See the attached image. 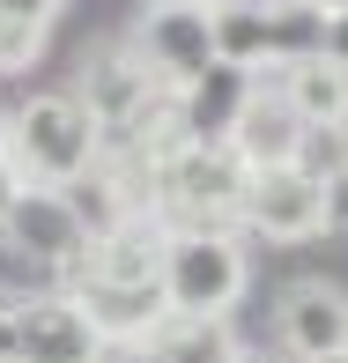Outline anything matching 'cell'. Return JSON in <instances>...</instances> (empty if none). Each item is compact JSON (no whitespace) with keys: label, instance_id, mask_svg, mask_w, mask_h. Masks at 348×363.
I'll use <instances>...</instances> for the list:
<instances>
[{"label":"cell","instance_id":"obj_1","mask_svg":"<svg viewBox=\"0 0 348 363\" xmlns=\"http://www.w3.org/2000/svg\"><path fill=\"white\" fill-rule=\"evenodd\" d=\"M0 156L23 193H67L96 171V126L74 89H30L15 111H0Z\"/></svg>","mask_w":348,"mask_h":363},{"label":"cell","instance_id":"obj_2","mask_svg":"<svg viewBox=\"0 0 348 363\" xmlns=\"http://www.w3.org/2000/svg\"><path fill=\"white\" fill-rule=\"evenodd\" d=\"M252 289V252H245L237 230H171L156 267V296L163 319L186 326H230V311Z\"/></svg>","mask_w":348,"mask_h":363},{"label":"cell","instance_id":"obj_3","mask_svg":"<svg viewBox=\"0 0 348 363\" xmlns=\"http://www.w3.org/2000/svg\"><path fill=\"white\" fill-rule=\"evenodd\" d=\"M126 52H134V67L148 82H163V89H186V82H201L215 67V23H208V0H141V15L126 23Z\"/></svg>","mask_w":348,"mask_h":363},{"label":"cell","instance_id":"obj_4","mask_svg":"<svg viewBox=\"0 0 348 363\" xmlns=\"http://www.w3.org/2000/svg\"><path fill=\"white\" fill-rule=\"evenodd\" d=\"M237 238H267V245H311L326 238V201H319V178L289 171H252L245 178V201H237Z\"/></svg>","mask_w":348,"mask_h":363},{"label":"cell","instance_id":"obj_5","mask_svg":"<svg viewBox=\"0 0 348 363\" xmlns=\"http://www.w3.org/2000/svg\"><path fill=\"white\" fill-rule=\"evenodd\" d=\"M274 341L289 349V363H326L348 356V289L326 274H296L274 296Z\"/></svg>","mask_w":348,"mask_h":363},{"label":"cell","instance_id":"obj_6","mask_svg":"<svg viewBox=\"0 0 348 363\" xmlns=\"http://www.w3.org/2000/svg\"><path fill=\"white\" fill-rule=\"evenodd\" d=\"M163 245H171V230L148 216V208H134V216H119L104 238L82 245V267H74L67 289H156Z\"/></svg>","mask_w":348,"mask_h":363},{"label":"cell","instance_id":"obj_7","mask_svg":"<svg viewBox=\"0 0 348 363\" xmlns=\"http://www.w3.org/2000/svg\"><path fill=\"white\" fill-rule=\"evenodd\" d=\"M15 363H104V334L82 319L74 296H23L15 304Z\"/></svg>","mask_w":348,"mask_h":363},{"label":"cell","instance_id":"obj_8","mask_svg":"<svg viewBox=\"0 0 348 363\" xmlns=\"http://www.w3.org/2000/svg\"><path fill=\"white\" fill-rule=\"evenodd\" d=\"M252 82H259V74H237V67H223V60H215L201 82H186V89L171 96L178 141H186V148H223L230 126H237V111L252 104Z\"/></svg>","mask_w":348,"mask_h":363},{"label":"cell","instance_id":"obj_9","mask_svg":"<svg viewBox=\"0 0 348 363\" xmlns=\"http://www.w3.org/2000/svg\"><path fill=\"white\" fill-rule=\"evenodd\" d=\"M223 148L245 163V178H252V171H289V163H296V148H304V126L289 119V104L274 96V82H267V74L252 82V104L237 111V126H230V141H223Z\"/></svg>","mask_w":348,"mask_h":363},{"label":"cell","instance_id":"obj_10","mask_svg":"<svg viewBox=\"0 0 348 363\" xmlns=\"http://www.w3.org/2000/svg\"><path fill=\"white\" fill-rule=\"evenodd\" d=\"M274 96L289 104V119L304 126V134H334V126L348 119V74L334 67V60H289V67H274Z\"/></svg>","mask_w":348,"mask_h":363},{"label":"cell","instance_id":"obj_11","mask_svg":"<svg viewBox=\"0 0 348 363\" xmlns=\"http://www.w3.org/2000/svg\"><path fill=\"white\" fill-rule=\"evenodd\" d=\"M148 363H245V341L230 326H186V319H163L141 334Z\"/></svg>","mask_w":348,"mask_h":363},{"label":"cell","instance_id":"obj_12","mask_svg":"<svg viewBox=\"0 0 348 363\" xmlns=\"http://www.w3.org/2000/svg\"><path fill=\"white\" fill-rule=\"evenodd\" d=\"M319 30H326V15H311L304 0H274V8H267V52H274V67L311 60V52H319Z\"/></svg>","mask_w":348,"mask_h":363},{"label":"cell","instance_id":"obj_13","mask_svg":"<svg viewBox=\"0 0 348 363\" xmlns=\"http://www.w3.org/2000/svg\"><path fill=\"white\" fill-rule=\"evenodd\" d=\"M52 30H0V74H30Z\"/></svg>","mask_w":348,"mask_h":363},{"label":"cell","instance_id":"obj_14","mask_svg":"<svg viewBox=\"0 0 348 363\" xmlns=\"http://www.w3.org/2000/svg\"><path fill=\"white\" fill-rule=\"evenodd\" d=\"M67 0H0V30H52Z\"/></svg>","mask_w":348,"mask_h":363},{"label":"cell","instance_id":"obj_15","mask_svg":"<svg viewBox=\"0 0 348 363\" xmlns=\"http://www.w3.org/2000/svg\"><path fill=\"white\" fill-rule=\"evenodd\" d=\"M319 201H326V238H348V171H334L319 186Z\"/></svg>","mask_w":348,"mask_h":363},{"label":"cell","instance_id":"obj_16","mask_svg":"<svg viewBox=\"0 0 348 363\" xmlns=\"http://www.w3.org/2000/svg\"><path fill=\"white\" fill-rule=\"evenodd\" d=\"M319 60H334V67L348 74V15H326V30H319Z\"/></svg>","mask_w":348,"mask_h":363},{"label":"cell","instance_id":"obj_17","mask_svg":"<svg viewBox=\"0 0 348 363\" xmlns=\"http://www.w3.org/2000/svg\"><path fill=\"white\" fill-rule=\"evenodd\" d=\"M0 363H15V304L0 296Z\"/></svg>","mask_w":348,"mask_h":363},{"label":"cell","instance_id":"obj_18","mask_svg":"<svg viewBox=\"0 0 348 363\" xmlns=\"http://www.w3.org/2000/svg\"><path fill=\"white\" fill-rule=\"evenodd\" d=\"M15 193H23V186H15V171H8V156H0V216H8V208H15Z\"/></svg>","mask_w":348,"mask_h":363},{"label":"cell","instance_id":"obj_19","mask_svg":"<svg viewBox=\"0 0 348 363\" xmlns=\"http://www.w3.org/2000/svg\"><path fill=\"white\" fill-rule=\"evenodd\" d=\"M311 15H348V0H304Z\"/></svg>","mask_w":348,"mask_h":363},{"label":"cell","instance_id":"obj_20","mask_svg":"<svg viewBox=\"0 0 348 363\" xmlns=\"http://www.w3.org/2000/svg\"><path fill=\"white\" fill-rule=\"evenodd\" d=\"M334 134H341V148H348V119H341V126H334Z\"/></svg>","mask_w":348,"mask_h":363},{"label":"cell","instance_id":"obj_21","mask_svg":"<svg viewBox=\"0 0 348 363\" xmlns=\"http://www.w3.org/2000/svg\"><path fill=\"white\" fill-rule=\"evenodd\" d=\"M326 363H348V356H326Z\"/></svg>","mask_w":348,"mask_h":363}]
</instances>
